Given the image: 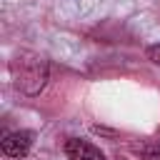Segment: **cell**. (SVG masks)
<instances>
[{"label":"cell","mask_w":160,"mask_h":160,"mask_svg":"<svg viewBox=\"0 0 160 160\" xmlns=\"http://www.w3.org/2000/svg\"><path fill=\"white\" fill-rule=\"evenodd\" d=\"M140 158L142 160H160V142H150L140 148Z\"/></svg>","instance_id":"277c9868"},{"label":"cell","mask_w":160,"mask_h":160,"mask_svg":"<svg viewBox=\"0 0 160 160\" xmlns=\"http://www.w3.org/2000/svg\"><path fill=\"white\" fill-rule=\"evenodd\" d=\"M145 55H148V60H150V62H155V65H160V42H155V45H150V48L145 50Z\"/></svg>","instance_id":"5b68a950"},{"label":"cell","mask_w":160,"mask_h":160,"mask_svg":"<svg viewBox=\"0 0 160 160\" xmlns=\"http://www.w3.org/2000/svg\"><path fill=\"white\" fill-rule=\"evenodd\" d=\"M115 160H125V158H115Z\"/></svg>","instance_id":"8992f818"},{"label":"cell","mask_w":160,"mask_h":160,"mask_svg":"<svg viewBox=\"0 0 160 160\" xmlns=\"http://www.w3.org/2000/svg\"><path fill=\"white\" fill-rule=\"evenodd\" d=\"M32 140H35V132L32 130H15V132H8L0 142L2 148V155L8 158H25L32 148Z\"/></svg>","instance_id":"7a4b0ae2"},{"label":"cell","mask_w":160,"mask_h":160,"mask_svg":"<svg viewBox=\"0 0 160 160\" xmlns=\"http://www.w3.org/2000/svg\"><path fill=\"white\" fill-rule=\"evenodd\" d=\"M12 82L25 95H38L48 82V60L38 52H18L10 62Z\"/></svg>","instance_id":"6da1fadb"},{"label":"cell","mask_w":160,"mask_h":160,"mask_svg":"<svg viewBox=\"0 0 160 160\" xmlns=\"http://www.w3.org/2000/svg\"><path fill=\"white\" fill-rule=\"evenodd\" d=\"M62 150H65V158L68 160H108L105 152L98 145H92L88 140H80V138L65 140V148Z\"/></svg>","instance_id":"3957f363"}]
</instances>
